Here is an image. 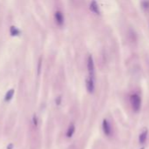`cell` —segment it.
<instances>
[{
    "instance_id": "6da1fadb",
    "label": "cell",
    "mask_w": 149,
    "mask_h": 149,
    "mask_svg": "<svg viewBox=\"0 0 149 149\" xmlns=\"http://www.w3.org/2000/svg\"><path fill=\"white\" fill-rule=\"evenodd\" d=\"M131 100V104H132V107L133 109V111L138 112L140 109L141 106V99L138 94H133L130 98Z\"/></svg>"
},
{
    "instance_id": "7a4b0ae2",
    "label": "cell",
    "mask_w": 149,
    "mask_h": 149,
    "mask_svg": "<svg viewBox=\"0 0 149 149\" xmlns=\"http://www.w3.org/2000/svg\"><path fill=\"white\" fill-rule=\"evenodd\" d=\"M87 66H88V71L89 73V77L94 78L95 75V66H94V60L91 56H89L88 61H87Z\"/></svg>"
},
{
    "instance_id": "3957f363",
    "label": "cell",
    "mask_w": 149,
    "mask_h": 149,
    "mask_svg": "<svg viewBox=\"0 0 149 149\" xmlns=\"http://www.w3.org/2000/svg\"><path fill=\"white\" fill-rule=\"evenodd\" d=\"M86 87L89 93H92L95 89V85H94V78L89 77L86 79Z\"/></svg>"
},
{
    "instance_id": "277c9868",
    "label": "cell",
    "mask_w": 149,
    "mask_h": 149,
    "mask_svg": "<svg viewBox=\"0 0 149 149\" xmlns=\"http://www.w3.org/2000/svg\"><path fill=\"white\" fill-rule=\"evenodd\" d=\"M103 130H104V133H105L106 136H110L111 135V127L110 126V123L106 120H104L103 121Z\"/></svg>"
},
{
    "instance_id": "5b68a950",
    "label": "cell",
    "mask_w": 149,
    "mask_h": 149,
    "mask_svg": "<svg viewBox=\"0 0 149 149\" xmlns=\"http://www.w3.org/2000/svg\"><path fill=\"white\" fill-rule=\"evenodd\" d=\"M55 20H56V24L60 26H62L64 22V18H63V15L62 12H57L55 13Z\"/></svg>"
},
{
    "instance_id": "8992f818",
    "label": "cell",
    "mask_w": 149,
    "mask_h": 149,
    "mask_svg": "<svg viewBox=\"0 0 149 149\" xmlns=\"http://www.w3.org/2000/svg\"><path fill=\"white\" fill-rule=\"evenodd\" d=\"M91 10L92 11V12H94L97 15L100 14V10H99L98 5L97 4V2L95 1V0H93V1L91 2Z\"/></svg>"
},
{
    "instance_id": "52a82bcc",
    "label": "cell",
    "mask_w": 149,
    "mask_h": 149,
    "mask_svg": "<svg viewBox=\"0 0 149 149\" xmlns=\"http://www.w3.org/2000/svg\"><path fill=\"white\" fill-rule=\"evenodd\" d=\"M146 137H147V131L146 130V131L142 132V133H140V135H139V143H141V144L145 143L146 140Z\"/></svg>"
},
{
    "instance_id": "ba28073f",
    "label": "cell",
    "mask_w": 149,
    "mask_h": 149,
    "mask_svg": "<svg viewBox=\"0 0 149 149\" xmlns=\"http://www.w3.org/2000/svg\"><path fill=\"white\" fill-rule=\"evenodd\" d=\"M13 93H14V90H13V89H11L10 91H8L7 93H6V95H5V101H10L12 100V98L13 97Z\"/></svg>"
},
{
    "instance_id": "9c48e42d",
    "label": "cell",
    "mask_w": 149,
    "mask_h": 149,
    "mask_svg": "<svg viewBox=\"0 0 149 149\" xmlns=\"http://www.w3.org/2000/svg\"><path fill=\"white\" fill-rule=\"evenodd\" d=\"M74 132H75V126H74V124H71V125L69 126V127L68 132H67V136H68L69 138L72 137L73 134H74Z\"/></svg>"
},
{
    "instance_id": "30bf717a",
    "label": "cell",
    "mask_w": 149,
    "mask_h": 149,
    "mask_svg": "<svg viewBox=\"0 0 149 149\" xmlns=\"http://www.w3.org/2000/svg\"><path fill=\"white\" fill-rule=\"evenodd\" d=\"M11 33H12V36H15V35H18L19 33V32L18 31V30L15 27H12L11 28Z\"/></svg>"
},
{
    "instance_id": "8fae6325",
    "label": "cell",
    "mask_w": 149,
    "mask_h": 149,
    "mask_svg": "<svg viewBox=\"0 0 149 149\" xmlns=\"http://www.w3.org/2000/svg\"><path fill=\"white\" fill-rule=\"evenodd\" d=\"M141 5H142V7H143L144 9L149 8V1H148V0H144V1L141 3Z\"/></svg>"
},
{
    "instance_id": "7c38bea8",
    "label": "cell",
    "mask_w": 149,
    "mask_h": 149,
    "mask_svg": "<svg viewBox=\"0 0 149 149\" xmlns=\"http://www.w3.org/2000/svg\"><path fill=\"white\" fill-rule=\"evenodd\" d=\"M34 124L35 126H37V124H38V120H37L36 116H34Z\"/></svg>"
},
{
    "instance_id": "4fadbf2b",
    "label": "cell",
    "mask_w": 149,
    "mask_h": 149,
    "mask_svg": "<svg viewBox=\"0 0 149 149\" xmlns=\"http://www.w3.org/2000/svg\"><path fill=\"white\" fill-rule=\"evenodd\" d=\"M12 147V145H10V146H9L7 147V148H8V149H11Z\"/></svg>"
},
{
    "instance_id": "5bb4252c",
    "label": "cell",
    "mask_w": 149,
    "mask_h": 149,
    "mask_svg": "<svg viewBox=\"0 0 149 149\" xmlns=\"http://www.w3.org/2000/svg\"><path fill=\"white\" fill-rule=\"evenodd\" d=\"M140 149H144V148H140Z\"/></svg>"
}]
</instances>
